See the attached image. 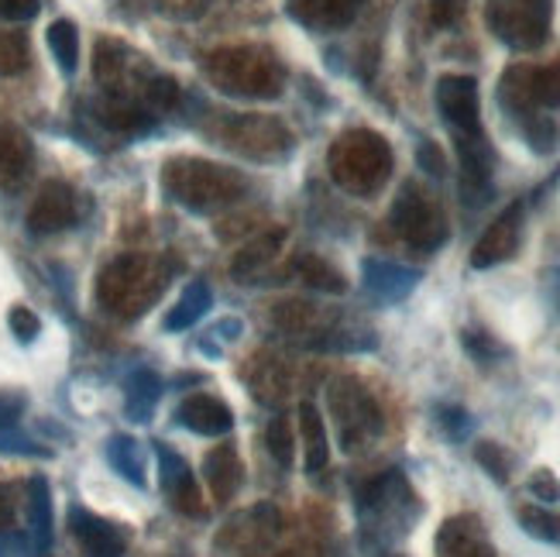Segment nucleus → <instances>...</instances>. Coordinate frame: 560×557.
<instances>
[{"label":"nucleus","mask_w":560,"mask_h":557,"mask_svg":"<svg viewBox=\"0 0 560 557\" xmlns=\"http://www.w3.org/2000/svg\"><path fill=\"white\" fill-rule=\"evenodd\" d=\"M354 513L361 547L372 554H385L412 534V526L423 517V502L399 468H388L358 489Z\"/></svg>","instance_id":"1"},{"label":"nucleus","mask_w":560,"mask_h":557,"mask_svg":"<svg viewBox=\"0 0 560 557\" xmlns=\"http://www.w3.org/2000/svg\"><path fill=\"white\" fill-rule=\"evenodd\" d=\"M203 77L234 101H276L285 93L289 72L265 45H224L203 59Z\"/></svg>","instance_id":"2"},{"label":"nucleus","mask_w":560,"mask_h":557,"mask_svg":"<svg viewBox=\"0 0 560 557\" xmlns=\"http://www.w3.org/2000/svg\"><path fill=\"white\" fill-rule=\"evenodd\" d=\"M173 265L155 255H117L96 276V303L117 321L144 317L165 293Z\"/></svg>","instance_id":"3"},{"label":"nucleus","mask_w":560,"mask_h":557,"mask_svg":"<svg viewBox=\"0 0 560 557\" xmlns=\"http://www.w3.org/2000/svg\"><path fill=\"white\" fill-rule=\"evenodd\" d=\"M162 193L189 213H217L248 193V176L231 165L179 155L162 165Z\"/></svg>","instance_id":"4"},{"label":"nucleus","mask_w":560,"mask_h":557,"mask_svg":"<svg viewBox=\"0 0 560 557\" xmlns=\"http://www.w3.org/2000/svg\"><path fill=\"white\" fill-rule=\"evenodd\" d=\"M330 179L351 197H375L393 176V149L378 131L351 128L327 152Z\"/></svg>","instance_id":"5"},{"label":"nucleus","mask_w":560,"mask_h":557,"mask_svg":"<svg viewBox=\"0 0 560 557\" xmlns=\"http://www.w3.org/2000/svg\"><path fill=\"white\" fill-rule=\"evenodd\" d=\"M207 135L228 152L252 162H285L296 152V138L269 114H213Z\"/></svg>","instance_id":"6"},{"label":"nucleus","mask_w":560,"mask_h":557,"mask_svg":"<svg viewBox=\"0 0 560 557\" xmlns=\"http://www.w3.org/2000/svg\"><path fill=\"white\" fill-rule=\"evenodd\" d=\"M327 409L345 454H358L385 433V417L369 385L354 375H337L327 385Z\"/></svg>","instance_id":"7"},{"label":"nucleus","mask_w":560,"mask_h":557,"mask_svg":"<svg viewBox=\"0 0 560 557\" xmlns=\"http://www.w3.org/2000/svg\"><path fill=\"white\" fill-rule=\"evenodd\" d=\"M499 104L520 125L560 107V66H509L499 83Z\"/></svg>","instance_id":"8"},{"label":"nucleus","mask_w":560,"mask_h":557,"mask_svg":"<svg viewBox=\"0 0 560 557\" xmlns=\"http://www.w3.org/2000/svg\"><path fill=\"white\" fill-rule=\"evenodd\" d=\"M553 0H489L485 21L492 35L513 53H537L550 38Z\"/></svg>","instance_id":"9"},{"label":"nucleus","mask_w":560,"mask_h":557,"mask_svg":"<svg viewBox=\"0 0 560 557\" xmlns=\"http://www.w3.org/2000/svg\"><path fill=\"white\" fill-rule=\"evenodd\" d=\"M282 534V513L272 502H258L231 517L213 537L217 557H269Z\"/></svg>","instance_id":"10"},{"label":"nucleus","mask_w":560,"mask_h":557,"mask_svg":"<svg viewBox=\"0 0 560 557\" xmlns=\"http://www.w3.org/2000/svg\"><path fill=\"white\" fill-rule=\"evenodd\" d=\"M388 224L406 241V245L420 248V252H436L447 241V217L430 200L417 183H406L399 189V197L393 200L388 210Z\"/></svg>","instance_id":"11"},{"label":"nucleus","mask_w":560,"mask_h":557,"mask_svg":"<svg viewBox=\"0 0 560 557\" xmlns=\"http://www.w3.org/2000/svg\"><path fill=\"white\" fill-rule=\"evenodd\" d=\"M433 104L454 138L481 135V93L475 77H457V72L441 77L433 86Z\"/></svg>","instance_id":"12"},{"label":"nucleus","mask_w":560,"mask_h":557,"mask_svg":"<svg viewBox=\"0 0 560 557\" xmlns=\"http://www.w3.org/2000/svg\"><path fill=\"white\" fill-rule=\"evenodd\" d=\"M523 224H526V207L509 204L478 237V245L471 252V269H495V265L516 258L523 245Z\"/></svg>","instance_id":"13"},{"label":"nucleus","mask_w":560,"mask_h":557,"mask_svg":"<svg viewBox=\"0 0 560 557\" xmlns=\"http://www.w3.org/2000/svg\"><path fill=\"white\" fill-rule=\"evenodd\" d=\"M457 144V162H460V193L465 204L481 207L492 200V169H495V152L489 138L481 135H460L454 138Z\"/></svg>","instance_id":"14"},{"label":"nucleus","mask_w":560,"mask_h":557,"mask_svg":"<svg viewBox=\"0 0 560 557\" xmlns=\"http://www.w3.org/2000/svg\"><path fill=\"white\" fill-rule=\"evenodd\" d=\"M77 217H80V197H77V189H72L69 183L62 179H48L42 189H38V197L28 210V231L32 234H59L66 228L77 224Z\"/></svg>","instance_id":"15"},{"label":"nucleus","mask_w":560,"mask_h":557,"mask_svg":"<svg viewBox=\"0 0 560 557\" xmlns=\"http://www.w3.org/2000/svg\"><path fill=\"white\" fill-rule=\"evenodd\" d=\"M155 457H159V486L165 499L186 517H203V496L186 465V457L168 448L165 441H155Z\"/></svg>","instance_id":"16"},{"label":"nucleus","mask_w":560,"mask_h":557,"mask_svg":"<svg viewBox=\"0 0 560 557\" xmlns=\"http://www.w3.org/2000/svg\"><path fill=\"white\" fill-rule=\"evenodd\" d=\"M69 534L83 557H120L128 550V534L117 523L96 517L83 506H69Z\"/></svg>","instance_id":"17"},{"label":"nucleus","mask_w":560,"mask_h":557,"mask_svg":"<svg viewBox=\"0 0 560 557\" xmlns=\"http://www.w3.org/2000/svg\"><path fill=\"white\" fill-rule=\"evenodd\" d=\"M436 557H499L489 530L475 513H457L441 523L433 537Z\"/></svg>","instance_id":"18"},{"label":"nucleus","mask_w":560,"mask_h":557,"mask_svg":"<svg viewBox=\"0 0 560 557\" xmlns=\"http://www.w3.org/2000/svg\"><path fill=\"white\" fill-rule=\"evenodd\" d=\"M364 0H285V14L306 32H345L361 14Z\"/></svg>","instance_id":"19"},{"label":"nucleus","mask_w":560,"mask_h":557,"mask_svg":"<svg viewBox=\"0 0 560 557\" xmlns=\"http://www.w3.org/2000/svg\"><path fill=\"white\" fill-rule=\"evenodd\" d=\"M361 279L369 297L378 303H402L412 297V289L420 286V269H409V265L388 262V258H364L361 265Z\"/></svg>","instance_id":"20"},{"label":"nucleus","mask_w":560,"mask_h":557,"mask_svg":"<svg viewBox=\"0 0 560 557\" xmlns=\"http://www.w3.org/2000/svg\"><path fill=\"white\" fill-rule=\"evenodd\" d=\"M176 423L200 433V438H224V433L234 430V414L224 399H217L210 393H192L179 403Z\"/></svg>","instance_id":"21"},{"label":"nucleus","mask_w":560,"mask_h":557,"mask_svg":"<svg viewBox=\"0 0 560 557\" xmlns=\"http://www.w3.org/2000/svg\"><path fill=\"white\" fill-rule=\"evenodd\" d=\"M90 117L96 128H104L107 135H117V138H135V135H144L155 128V114H149L131 101H120V96H110V93H104L101 101L90 104Z\"/></svg>","instance_id":"22"},{"label":"nucleus","mask_w":560,"mask_h":557,"mask_svg":"<svg viewBox=\"0 0 560 557\" xmlns=\"http://www.w3.org/2000/svg\"><path fill=\"white\" fill-rule=\"evenodd\" d=\"M32 138L14 125H0V193H18L32 176Z\"/></svg>","instance_id":"23"},{"label":"nucleus","mask_w":560,"mask_h":557,"mask_svg":"<svg viewBox=\"0 0 560 557\" xmlns=\"http://www.w3.org/2000/svg\"><path fill=\"white\" fill-rule=\"evenodd\" d=\"M203 478L207 489L213 496V502H231L234 492L245 481V468H241V454L234 444H217L207 457H203Z\"/></svg>","instance_id":"24"},{"label":"nucleus","mask_w":560,"mask_h":557,"mask_svg":"<svg viewBox=\"0 0 560 557\" xmlns=\"http://www.w3.org/2000/svg\"><path fill=\"white\" fill-rule=\"evenodd\" d=\"M56 537V520H52V492H48V481L42 475L28 478V541L38 557L52 550Z\"/></svg>","instance_id":"25"},{"label":"nucleus","mask_w":560,"mask_h":557,"mask_svg":"<svg viewBox=\"0 0 560 557\" xmlns=\"http://www.w3.org/2000/svg\"><path fill=\"white\" fill-rule=\"evenodd\" d=\"M107 462L110 468L135 489H149V462H144V448L131 433H114L107 441Z\"/></svg>","instance_id":"26"},{"label":"nucleus","mask_w":560,"mask_h":557,"mask_svg":"<svg viewBox=\"0 0 560 557\" xmlns=\"http://www.w3.org/2000/svg\"><path fill=\"white\" fill-rule=\"evenodd\" d=\"M162 399V379L152 369H135L125 379V414L135 423H149Z\"/></svg>","instance_id":"27"},{"label":"nucleus","mask_w":560,"mask_h":557,"mask_svg":"<svg viewBox=\"0 0 560 557\" xmlns=\"http://www.w3.org/2000/svg\"><path fill=\"white\" fill-rule=\"evenodd\" d=\"M296 414H300L296 420H300V438H303V451H306V472L316 475V472H324L330 462L327 427H324L320 409H316L313 403H300Z\"/></svg>","instance_id":"28"},{"label":"nucleus","mask_w":560,"mask_h":557,"mask_svg":"<svg viewBox=\"0 0 560 557\" xmlns=\"http://www.w3.org/2000/svg\"><path fill=\"white\" fill-rule=\"evenodd\" d=\"M282 252V231H269V234H258L252 245H245L237 252L231 272L241 279V282H255V276L265 272V265H272L276 255Z\"/></svg>","instance_id":"29"},{"label":"nucleus","mask_w":560,"mask_h":557,"mask_svg":"<svg viewBox=\"0 0 560 557\" xmlns=\"http://www.w3.org/2000/svg\"><path fill=\"white\" fill-rule=\"evenodd\" d=\"M210 303H213V293H210V286L207 282H189L186 289H183V297L176 300V306L165 313V321H162V327L168 330V334H179V330H189L192 324H197L203 313L210 310Z\"/></svg>","instance_id":"30"},{"label":"nucleus","mask_w":560,"mask_h":557,"mask_svg":"<svg viewBox=\"0 0 560 557\" xmlns=\"http://www.w3.org/2000/svg\"><path fill=\"white\" fill-rule=\"evenodd\" d=\"M45 42H48V53H52L56 66L62 69V77H77V66H80V28L77 24L69 18L52 21L45 32Z\"/></svg>","instance_id":"31"},{"label":"nucleus","mask_w":560,"mask_h":557,"mask_svg":"<svg viewBox=\"0 0 560 557\" xmlns=\"http://www.w3.org/2000/svg\"><path fill=\"white\" fill-rule=\"evenodd\" d=\"M296 276L306 282V286H313V289H320V293H330V297H340V293H348V279L340 276L330 262H324V258H316V255H300L296 258Z\"/></svg>","instance_id":"32"},{"label":"nucleus","mask_w":560,"mask_h":557,"mask_svg":"<svg viewBox=\"0 0 560 557\" xmlns=\"http://www.w3.org/2000/svg\"><path fill=\"white\" fill-rule=\"evenodd\" d=\"M32 62V48L24 32H8L0 28V77H18Z\"/></svg>","instance_id":"33"},{"label":"nucleus","mask_w":560,"mask_h":557,"mask_svg":"<svg viewBox=\"0 0 560 557\" xmlns=\"http://www.w3.org/2000/svg\"><path fill=\"white\" fill-rule=\"evenodd\" d=\"M516 520L529 537L560 547V517H553L550 510H540V506H520Z\"/></svg>","instance_id":"34"},{"label":"nucleus","mask_w":560,"mask_h":557,"mask_svg":"<svg viewBox=\"0 0 560 557\" xmlns=\"http://www.w3.org/2000/svg\"><path fill=\"white\" fill-rule=\"evenodd\" d=\"M475 462L489 472V478L492 481H499V486H505L509 478H513V465H516V457L509 454L502 444H495V441H478L475 444Z\"/></svg>","instance_id":"35"},{"label":"nucleus","mask_w":560,"mask_h":557,"mask_svg":"<svg viewBox=\"0 0 560 557\" xmlns=\"http://www.w3.org/2000/svg\"><path fill=\"white\" fill-rule=\"evenodd\" d=\"M265 444H269V454L279 462V468H292V457H296V438H292V420L285 414L269 420Z\"/></svg>","instance_id":"36"},{"label":"nucleus","mask_w":560,"mask_h":557,"mask_svg":"<svg viewBox=\"0 0 560 557\" xmlns=\"http://www.w3.org/2000/svg\"><path fill=\"white\" fill-rule=\"evenodd\" d=\"M460 345H465V351L478 361V365H492V361L509 355V348L489 330H465L460 334Z\"/></svg>","instance_id":"37"},{"label":"nucleus","mask_w":560,"mask_h":557,"mask_svg":"<svg viewBox=\"0 0 560 557\" xmlns=\"http://www.w3.org/2000/svg\"><path fill=\"white\" fill-rule=\"evenodd\" d=\"M433 417H436V427H441L451 441H468L471 438V430H475V420L465 406H454V403H441L433 409Z\"/></svg>","instance_id":"38"},{"label":"nucleus","mask_w":560,"mask_h":557,"mask_svg":"<svg viewBox=\"0 0 560 557\" xmlns=\"http://www.w3.org/2000/svg\"><path fill=\"white\" fill-rule=\"evenodd\" d=\"M8 327H11V334L18 337L21 345H32L35 337L42 334V321L35 317V310H28V306H11V313H8Z\"/></svg>","instance_id":"39"},{"label":"nucleus","mask_w":560,"mask_h":557,"mask_svg":"<svg viewBox=\"0 0 560 557\" xmlns=\"http://www.w3.org/2000/svg\"><path fill=\"white\" fill-rule=\"evenodd\" d=\"M465 14V0H427V18L433 28H451Z\"/></svg>","instance_id":"40"},{"label":"nucleus","mask_w":560,"mask_h":557,"mask_svg":"<svg viewBox=\"0 0 560 557\" xmlns=\"http://www.w3.org/2000/svg\"><path fill=\"white\" fill-rule=\"evenodd\" d=\"M241 330H245V327H241V321H234V317H228V321H217L207 341H200V351L217 358V355H221V341H237Z\"/></svg>","instance_id":"41"},{"label":"nucleus","mask_w":560,"mask_h":557,"mask_svg":"<svg viewBox=\"0 0 560 557\" xmlns=\"http://www.w3.org/2000/svg\"><path fill=\"white\" fill-rule=\"evenodd\" d=\"M42 0H0V21L4 24H24L38 18Z\"/></svg>","instance_id":"42"},{"label":"nucleus","mask_w":560,"mask_h":557,"mask_svg":"<svg viewBox=\"0 0 560 557\" xmlns=\"http://www.w3.org/2000/svg\"><path fill=\"white\" fill-rule=\"evenodd\" d=\"M159 11L168 14V18H176V21H192V18H200L213 0H155Z\"/></svg>","instance_id":"43"},{"label":"nucleus","mask_w":560,"mask_h":557,"mask_svg":"<svg viewBox=\"0 0 560 557\" xmlns=\"http://www.w3.org/2000/svg\"><path fill=\"white\" fill-rule=\"evenodd\" d=\"M417 159H420V169H427L430 176H436V179H444L447 176V162H444V152L436 149L433 141H420V149H417Z\"/></svg>","instance_id":"44"},{"label":"nucleus","mask_w":560,"mask_h":557,"mask_svg":"<svg viewBox=\"0 0 560 557\" xmlns=\"http://www.w3.org/2000/svg\"><path fill=\"white\" fill-rule=\"evenodd\" d=\"M529 492L537 499H544V502H557L560 499V481H557V475L550 468H540V472H533V478H529Z\"/></svg>","instance_id":"45"},{"label":"nucleus","mask_w":560,"mask_h":557,"mask_svg":"<svg viewBox=\"0 0 560 557\" xmlns=\"http://www.w3.org/2000/svg\"><path fill=\"white\" fill-rule=\"evenodd\" d=\"M14 520H18V489L0 481V537L11 534Z\"/></svg>","instance_id":"46"},{"label":"nucleus","mask_w":560,"mask_h":557,"mask_svg":"<svg viewBox=\"0 0 560 557\" xmlns=\"http://www.w3.org/2000/svg\"><path fill=\"white\" fill-rule=\"evenodd\" d=\"M24 406H28V399H24L21 393H0V430L18 427Z\"/></svg>","instance_id":"47"},{"label":"nucleus","mask_w":560,"mask_h":557,"mask_svg":"<svg viewBox=\"0 0 560 557\" xmlns=\"http://www.w3.org/2000/svg\"><path fill=\"white\" fill-rule=\"evenodd\" d=\"M378 557H402V554H393V550H385V554H378Z\"/></svg>","instance_id":"48"},{"label":"nucleus","mask_w":560,"mask_h":557,"mask_svg":"<svg viewBox=\"0 0 560 557\" xmlns=\"http://www.w3.org/2000/svg\"><path fill=\"white\" fill-rule=\"evenodd\" d=\"M276 557H296V554H276Z\"/></svg>","instance_id":"49"},{"label":"nucleus","mask_w":560,"mask_h":557,"mask_svg":"<svg viewBox=\"0 0 560 557\" xmlns=\"http://www.w3.org/2000/svg\"><path fill=\"white\" fill-rule=\"evenodd\" d=\"M557 303H560V289H557Z\"/></svg>","instance_id":"50"}]
</instances>
